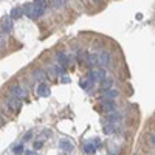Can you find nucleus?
<instances>
[{
    "label": "nucleus",
    "instance_id": "18",
    "mask_svg": "<svg viewBox=\"0 0 155 155\" xmlns=\"http://www.w3.org/2000/svg\"><path fill=\"white\" fill-rule=\"evenodd\" d=\"M107 120H109L110 123H115V120H121V115H120V113H113V112H112V113L107 116Z\"/></svg>",
    "mask_w": 155,
    "mask_h": 155
},
{
    "label": "nucleus",
    "instance_id": "8",
    "mask_svg": "<svg viewBox=\"0 0 155 155\" xmlns=\"http://www.w3.org/2000/svg\"><path fill=\"white\" fill-rule=\"evenodd\" d=\"M98 144H99V140H93L92 143H87V144H84V150H85L87 153H93V152L99 147Z\"/></svg>",
    "mask_w": 155,
    "mask_h": 155
},
{
    "label": "nucleus",
    "instance_id": "3",
    "mask_svg": "<svg viewBox=\"0 0 155 155\" xmlns=\"http://www.w3.org/2000/svg\"><path fill=\"white\" fill-rule=\"evenodd\" d=\"M110 62H112V56H110L109 51H102V53L98 56V64L102 65V67H109Z\"/></svg>",
    "mask_w": 155,
    "mask_h": 155
},
{
    "label": "nucleus",
    "instance_id": "32",
    "mask_svg": "<svg viewBox=\"0 0 155 155\" xmlns=\"http://www.w3.org/2000/svg\"><path fill=\"white\" fill-rule=\"evenodd\" d=\"M95 2H99V0H95Z\"/></svg>",
    "mask_w": 155,
    "mask_h": 155
},
{
    "label": "nucleus",
    "instance_id": "10",
    "mask_svg": "<svg viewBox=\"0 0 155 155\" xmlns=\"http://www.w3.org/2000/svg\"><path fill=\"white\" fill-rule=\"evenodd\" d=\"M59 147H61L64 152H71L74 146H73V143H71L70 140H61V141H59Z\"/></svg>",
    "mask_w": 155,
    "mask_h": 155
},
{
    "label": "nucleus",
    "instance_id": "29",
    "mask_svg": "<svg viewBox=\"0 0 155 155\" xmlns=\"http://www.w3.org/2000/svg\"><path fill=\"white\" fill-rule=\"evenodd\" d=\"M5 124V121H3V118H2V115H0V126H3Z\"/></svg>",
    "mask_w": 155,
    "mask_h": 155
},
{
    "label": "nucleus",
    "instance_id": "5",
    "mask_svg": "<svg viewBox=\"0 0 155 155\" xmlns=\"http://www.w3.org/2000/svg\"><path fill=\"white\" fill-rule=\"evenodd\" d=\"M11 93H12V96H16V98L22 99V98L27 96V90L22 88L20 85H12V87H11Z\"/></svg>",
    "mask_w": 155,
    "mask_h": 155
},
{
    "label": "nucleus",
    "instance_id": "31",
    "mask_svg": "<svg viewBox=\"0 0 155 155\" xmlns=\"http://www.w3.org/2000/svg\"><path fill=\"white\" fill-rule=\"evenodd\" d=\"M25 155H33V152H31V150H28V152H25Z\"/></svg>",
    "mask_w": 155,
    "mask_h": 155
},
{
    "label": "nucleus",
    "instance_id": "22",
    "mask_svg": "<svg viewBox=\"0 0 155 155\" xmlns=\"http://www.w3.org/2000/svg\"><path fill=\"white\" fill-rule=\"evenodd\" d=\"M12 150H14V153H17V155H20L22 152H23V146L22 144H17L14 149H12Z\"/></svg>",
    "mask_w": 155,
    "mask_h": 155
},
{
    "label": "nucleus",
    "instance_id": "9",
    "mask_svg": "<svg viewBox=\"0 0 155 155\" xmlns=\"http://www.w3.org/2000/svg\"><path fill=\"white\" fill-rule=\"evenodd\" d=\"M37 95H39V96L47 98V96H50V95H51V90H50V87H48L47 84H41V85L37 87Z\"/></svg>",
    "mask_w": 155,
    "mask_h": 155
},
{
    "label": "nucleus",
    "instance_id": "17",
    "mask_svg": "<svg viewBox=\"0 0 155 155\" xmlns=\"http://www.w3.org/2000/svg\"><path fill=\"white\" fill-rule=\"evenodd\" d=\"M34 6H37L39 9H47V2H45V0H34V3H33Z\"/></svg>",
    "mask_w": 155,
    "mask_h": 155
},
{
    "label": "nucleus",
    "instance_id": "14",
    "mask_svg": "<svg viewBox=\"0 0 155 155\" xmlns=\"http://www.w3.org/2000/svg\"><path fill=\"white\" fill-rule=\"evenodd\" d=\"M22 14H23V9L22 8H12V11H11V19H20L22 17Z\"/></svg>",
    "mask_w": 155,
    "mask_h": 155
},
{
    "label": "nucleus",
    "instance_id": "19",
    "mask_svg": "<svg viewBox=\"0 0 155 155\" xmlns=\"http://www.w3.org/2000/svg\"><path fill=\"white\" fill-rule=\"evenodd\" d=\"M54 70H56V73H58V74H61V76L65 74V67L59 65V64H58V65H54Z\"/></svg>",
    "mask_w": 155,
    "mask_h": 155
},
{
    "label": "nucleus",
    "instance_id": "25",
    "mask_svg": "<svg viewBox=\"0 0 155 155\" xmlns=\"http://www.w3.org/2000/svg\"><path fill=\"white\" fill-rule=\"evenodd\" d=\"M85 58H87V54H85V53H82V51H81V53H79V61L82 62V61H85Z\"/></svg>",
    "mask_w": 155,
    "mask_h": 155
},
{
    "label": "nucleus",
    "instance_id": "28",
    "mask_svg": "<svg viewBox=\"0 0 155 155\" xmlns=\"http://www.w3.org/2000/svg\"><path fill=\"white\" fill-rule=\"evenodd\" d=\"M30 138H31V132H28L27 135H25V140H30Z\"/></svg>",
    "mask_w": 155,
    "mask_h": 155
},
{
    "label": "nucleus",
    "instance_id": "20",
    "mask_svg": "<svg viewBox=\"0 0 155 155\" xmlns=\"http://www.w3.org/2000/svg\"><path fill=\"white\" fill-rule=\"evenodd\" d=\"M90 82H92V81H90V79H82L81 82H79V85H81V88H88L90 87Z\"/></svg>",
    "mask_w": 155,
    "mask_h": 155
},
{
    "label": "nucleus",
    "instance_id": "27",
    "mask_svg": "<svg viewBox=\"0 0 155 155\" xmlns=\"http://www.w3.org/2000/svg\"><path fill=\"white\" fill-rule=\"evenodd\" d=\"M0 47H5V39L2 34H0Z\"/></svg>",
    "mask_w": 155,
    "mask_h": 155
},
{
    "label": "nucleus",
    "instance_id": "6",
    "mask_svg": "<svg viewBox=\"0 0 155 155\" xmlns=\"http://www.w3.org/2000/svg\"><path fill=\"white\" fill-rule=\"evenodd\" d=\"M102 101H113L116 96H118V92L116 90H113V88H110V90H102Z\"/></svg>",
    "mask_w": 155,
    "mask_h": 155
},
{
    "label": "nucleus",
    "instance_id": "7",
    "mask_svg": "<svg viewBox=\"0 0 155 155\" xmlns=\"http://www.w3.org/2000/svg\"><path fill=\"white\" fill-rule=\"evenodd\" d=\"M2 30H3V33H6V34L12 30V19H11L9 16H5V17L2 19Z\"/></svg>",
    "mask_w": 155,
    "mask_h": 155
},
{
    "label": "nucleus",
    "instance_id": "4",
    "mask_svg": "<svg viewBox=\"0 0 155 155\" xmlns=\"http://www.w3.org/2000/svg\"><path fill=\"white\" fill-rule=\"evenodd\" d=\"M8 106L14 110V112H19L22 109V99L16 98V96H9L8 98Z\"/></svg>",
    "mask_w": 155,
    "mask_h": 155
},
{
    "label": "nucleus",
    "instance_id": "30",
    "mask_svg": "<svg viewBox=\"0 0 155 155\" xmlns=\"http://www.w3.org/2000/svg\"><path fill=\"white\" fill-rule=\"evenodd\" d=\"M150 141H152V143H153V144H155V134H153V135H152V138H150Z\"/></svg>",
    "mask_w": 155,
    "mask_h": 155
},
{
    "label": "nucleus",
    "instance_id": "2",
    "mask_svg": "<svg viewBox=\"0 0 155 155\" xmlns=\"http://www.w3.org/2000/svg\"><path fill=\"white\" fill-rule=\"evenodd\" d=\"M104 78H106V70H104V68L92 70V71H90V74H88V79L92 81V82H95V81L101 82L102 79H104Z\"/></svg>",
    "mask_w": 155,
    "mask_h": 155
},
{
    "label": "nucleus",
    "instance_id": "24",
    "mask_svg": "<svg viewBox=\"0 0 155 155\" xmlns=\"http://www.w3.org/2000/svg\"><path fill=\"white\" fill-rule=\"evenodd\" d=\"M42 147V141H36L34 143V149H41Z\"/></svg>",
    "mask_w": 155,
    "mask_h": 155
},
{
    "label": "nucleus",
    "instance_id": "11",
    "mask_svg": "<svg viewBox=\"0 0 155 155\" xmlns=\"http://www.w3.org/2000/svg\"><path fill=\"white\" fill-rule=\"evenodd\" d=\"M101 109L104 112H115V102L113 101H102L101 102Z\"/></svg>",
    "mask_w": 155,
    "mask_h": 155
},
{
    "label": "nucleus",
    "instance_id": "1",
    "mask_svg": "<svg viewBox=\"0 0 155 155\" xmlns=\"http://www.w3.org/2000/svg\"><path fill=\"white\" fill-rule=\"evenodd\" d=\"M23 14L28 16L30 19H36V17H41L44 14V9H39L37 6H34L33 3H25L23 5Z\"/></svg>",
    "mask_w": 155,
    "mask_h": 155
},
{
    "label": "nucleus",
    "instance_id": "16",
    "mask_svg": "<svg viewBox=\"0 0 155 155\" xmlns=\"http://www.w3.org/2000/svg\"><path fill=\"white\" fill-rule=\"evenodd\" d=\"M88 58V61H87V64L90 67H95L96 64H98V56L96 54H90V56H87Z\"/></svg>",
    "mask_w": 155,
    "mask_h": 155
},
{
    "label": "nucleus",
    "instance_id": "12",
    "mask_svg": "<svg viewBox=\"0 0 155 155\" xmlns=\"http://www.w3.org/2000/svg\"><path fill=\"white\" fill-rule=\"evenodd\" d=\"M58 62H59V65L67 67L68 61H67V56H65V53H64V51H59V53H58Z\"/></svg>",
    "mask_w": 155,
    "mask_h": 155
},
{
    "label": "nucleus",
    "instance_id": "13",
    "mask_svg": "<svg viewBox=\"0 0 155 155\" xmlns=\"http://www.w3.org/2000/svg\"><path fill=\"white\" fill-rule=\"evenodd\" d=\"M112 78H104V79L101 81V88L102 90H110L112 88Z\"/></svg>",
    "mask_w": 155,
    "mask_h": 155
},
{
    "label": "nucleus",
    "instance_id": "23",
    "mask_svg": "<svg viewBox=\"0 0 155 155\" xmlns=\"http://www.w3.org/2000/svg\"><path fill=\"white\" fill-rule=\"evenodd\" d=\"M64 3H65V0H54V6L58 8V6H62Z\"/></svg>",
    "mask_w": 155,
    "mask_h": 155
},
{
    "label": "nucleus",
    "instance_id": "21",
    "mask_svg": "<svg viewBox=\"0 0 155 155\" xmlns=\"http://www.w3.org/2000/svg\"><path fill=\"white\" fill-rule=\"evenodd\" d=\"M113 130H115V127L112 126V124H109V126H104V132L109 135V134H113Z\"/></svg>",
    "mask_w": 155,
    "mask_h": 155
},
{
    "label": "nucleus",
    "instance_id": "26",
    "mask_svg": "<svg viewBox=\"0 0 155 155\" xmlns=\"http://www.w3.org/2000/svg\"><path fill=\"white\" fill-rule=\"evenodd\" d=\"M68 82H70V78L64 76V78H62V84H68Z\"/></svg>",
    "mask_w": 155,
    "mask_h": 155
},
{
    "label": "nucleus",
    "instance_id": "15",
    "mask_svg": "<svg viewBox=\"0 0 155 155\" xmlns=\"http://www.w3.org/2000/svg\"><path fill=\"white\" fill-rule=\"evenodd\" d=\"M47 78V73L44 71V70H36L34 71V79H37V81H44Z\"/></svg>",
    "mask_w": 155,
    "mask_h": 155
}]
</instances>
